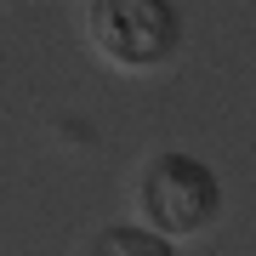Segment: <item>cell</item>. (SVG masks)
Wrapping results in <instances>:
<instances>
[{
    "label": "cell",
    "mask_w": 256,
    "mask_h": 256,
    "mask_svg": "<svg viewBox=\"0 0 256 256\" xmlns=\"http://www.w3.org/2000/svg\"><path fill=\"white\" fill-rule=\"evenodd\" d=\"M86 256H176V250L165 245V239L142 234V228H102Z\"/></svg>",
    "instance_id": "obj_3"
},
{
    "label": "cell",
    "mask_w": 256,
    "mask_h": 256,
    "mask_svg": "<svg viewBox=\"0 0 256 256\" xmlns=\"http://www.w3.org/2000/svg\"><path fill=\"white\" fill-rule=\"evenodd\" d=\"M86 34L120 68H154L176 46V18L160 0H92L86 6Z\"/></svg>",
    "instance_id": "obj_2"
},
{
    "label": "cell",
    "mask_w": 256,
    "mask_h": 256,
    "mask_svg": "<svg viewBox=\"0 0 256 256\" xmlns=\"http://www.w3.org/2000/svg\"><path fill=\"white\" fill-rule=\"evenodd\" d=\"M137 210H142V234L154 239H194L216 222L222 188L200 160L188 154H160L142 165L137 182Z\"/></svg>",
    "instance_id": "obj_1"
}]
</instances>
